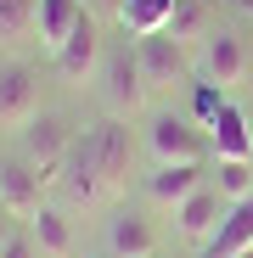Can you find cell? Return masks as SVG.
I'll return each instance as SVG.
<instances>
[{
    "mask_svg": "<svg viewBox=\"0 0 253 258\" xmlns=\"http://www.w3.org/2000/svg\"><path fill=\"white\" fill-rule=\"evenodd\" d=\"M141 152L152 157V168H163V163H214L208 129L191 112H152L146 129H141Z\"/></svg>",
    "mask_w": 253,
    "mask_h": 258,
    "instance_id": "obj_1",
    "label": "cell"
},
{
    "mask_svg": "<svg viewBox=\"0 0 253 258\" xmlns=\"http://www.w3.org/2000/svg\"><path fill=\"white\" fill-rule=\"evenodd\" d=\"M96 96H102V107H107V118L113 123H130V118H141L146 112V73H141V56H135V45H118V51H107V62H102V79H96Z\"/></svg>",
    "mask_w": 253,
    "mask_h": 258,
    "instance_id": "obj_2",
    "label": "cell"
},
{
    "mask_svg": "<svg viewBox=\"0 0 253 258\" xmlns=\"http://www.w3.org/2000/svg\"><path fill=\"white\" fill-rule=\"evenodd\" d=\"M191 73H197V84H214L220 96H236L247 84V39L236 28H214L191 51Z\"/></svg>",
    "mask_w": 253,
    "mask_h": 258,
    "instance_id": "obj_3",
    "label": "cell"
},
{
    "mask_svg": "<svg viewBox=\"0 0 253 258\" xmlns=\"http://www.w3.org/2000/svg\"><path fill=\"white\" fill-rule=\"evenodd\" d=\"M73 141H79V135H73V123H68L62 112H34V118L17 129V157L34 163L39 174H45V185H57V168H62V157H68Z\"/></svg>",
    "mask_w": 253,
    "mask_h": 258,
    "instance_id": "obj_4",
    "label": "cell"
},
{
    "mask_svg": "<svg viewBox=\"0 0 253 258\" xmlns=\"http://www.w3.org/2000/svg\"><path fill=\"white\" fill-rule=\"evenodd\" d=\"M102 62H107V39H102V17L96 12H84L79 28L68 34V45L51 56L57 79L68 84V90H84V84H96L102 79Z\"/></svg>",
    "mask_w": 253,
    "mask_h": 258,
    "instance_id": "obj_5",
    "label": "cell"
},
{
    "mask_svg": "<svg viewBox=\"0 0 253 258\" xmlns=\"http://www.w3.org/2000/svg\"><path fill=\"white\" fill-rule=\"evenodd\" d=\"M158 247H163V236L141 208H113L107 213V225H102V252L107 258H158Z\"/></svg>",
    "mask_w": 253,
    "mask_h": 258,
    "instance_id": "obj_6",
    "label": "cell"
},
{
    "mask_svg": "<svg viewBox=\"0 0 253 258\" xmlns=\"http://www.w3.org/2000/svg\"><path fill=\"white\" fill-rule=\"evenodd\" d=\"M39 208H45V174L23 157H0V213L28 225Z\"/></svg>",
    "mask_w": 253,
    "mask_h": 258,
    "instance_id": "obj_7",
    "label": "cell"
},
{
    "mask_svg": "<svg viewBox=\"0 0 253 258\" xmlns=\"http://www.w3.org/2000/svg\"><path fill=\"white\" fill-rule=\"evenodd\" d=\"M34 112H45V107H39V73L28 62L6 56V62H0V129L17 135Z\"/></svg>",
    "mask_w": 253,
    "mask_h": 258,
    "instance_id": "obj_8",
    "label": "cell"
},
{
    "mask_svg": "<svg viewBox=\"0 0 253 258\" xmlns=\"http://www.w3.org/2000/svg\"><path fill=\"white\" fill-rule=\"evenodd\" d=\"M208 146H214V163H253V118L236 96H225L220 112L208 118Z\"/></svg>",
    "mask_w": 253,
    "mask_h": 258,
    "instance_id": "obj_9",
    "label": "cell"
},
{
    "mask_svg": "<svg viewBox=\"0 0 253 258\" xmlns=\"http://www.w3.org/2000/svg\"><path fill=\"white\" fill-rule=\"evenodd\" d=\"M225 197H220V185L214 180H208V185H197L180 208H175V236L180 241H191V247H208V241H214V230L225 225Z\"/></svg>",
    "mask_w": 253,
    "mask_h": 258,
    "instance_id": "obj_10",
    "label": "cell"
},
{
    "mask_svg": "<svg viewBox=\"0 0 253 258\" xmlns=\"http://www.w3.org/2000/svg\"><path fill=\"white\" fill-rule=\"evenodd\" d=\"M135 56H141V73H146V90H175V84H186L191 73V51H180L169 34H146L135 39Z\"/></svg>",
    "mask_w": 253,
    "mask_h": 258,
    "instance_id": "obj_11",
    "label": "cell"
},
{
    "mask_svg": "<svg viewBox=\"0 0 253 258\" xmlns=\"http://www.w3.org/2000/svg\"><path fill=\"white\" fill-rule=\"evenodd\" d=\"M197 185H208V163H163L152 174H141V197L163 213H175Z\"/></svg>",
    "mask_w": 253,
    "mask_h": 258,
    "instance_id": "obj_12",
    "label": "cell"
},
{
    "mask_svg": "<svg viewBox=\"0 0 253 258\" xmlns=\"http://www.w3.org/2000/svg\"><path fill=\"white\" fill-rule=\"evenodd\" d=\"M57 185L68 191V202H96V197L107 191V185H102V168H96V129L68 146V157H62V168H57Z\"/></svg>",
    "mask_w": 253,
    "mask_h": 258,
    "instance_id": "obj_13",
    "label": "cell"
},
{
    "mask_svg": "<svg viewBox=\"0 0 253 258\" xmlns=\"http://www.w3.org/2000/svg\"><path fill=\"white\" fill-rule=\"evenodd\" d=\"M23 230H28V241L39 247V258H79V236H73V219H68L62 202H45Z\"/></svg>",
    "mask_w": 253,
    "mask_h": 258,
    "instance_id": "obj_14",
    "label": "cell"
},
{
    "mask_svg": "<svg viewBox=\"0 0 253 258\" xmlns=\"http://www.w3.org/2000/svg\"><path fill=\"white\" fill-rule=\"evenodd\" d=\"M84 12H90L84 0H34V45L45 51V56H57L68 45V34L79 28Z\"/></svg>",
    "mask_w": 253,
    "mask_h": 258,
    "instance_id": "obj_15",
    "label": "cell"
},
{
    "mask_svg": "<svg viewBox=\"0 0 253 258\" xmlns=\"http://www.w3.org/2000/svg\"><path fill=\"white\" fill-rule=\"evenodd\" d=\"M130 163H135L130 123L96 129V168H102V185H107V191H124V185H130Z\"/></svg>",
    "mask_w": 253,
    "mask_h": 258,
    "instance_id": "obj_16",
    "label": "cell"
},
{
    "mask_svg": "<svg viewBox=\"0 0 253 258\" xmlns=\"http://www.w3.org/2000/svg\"><path fill=\"white\" fill-rule=\"evenodd\" d=\"M253 252V197L247 202H231L225 208V225L214 230V241L197 247V258H242Z\"/></svg>",
    "mask_w": 253,
    "mask_h": 258,
    "instance_id": "obj_17",
    "label": "cell"
},
{
    "mask_svg": "<svg viewBox=\"0 0 253 258\" xmlns=\"http://www.w3.org/2000/svg\"><path fill=\"white\" fill-rule=\"evenodd\" d=\"M175 6H180V0H124V6H118V23H124L130 39H146V34H163V28H169Z\"/></svg>",
    "mask_w": 253,
    "mask_h": 258,
    "instance_id": "obj_18",
    "label": "cell"
},
{
    "mask_svg": "<svg viewBox=\"0 0 253 258\" xmlns=\"http://www.w3.org/2000/svg\"><path fill=\"white\" fill-rule=\"evenodd\" d=\"M214 28H220V23L208 17V6H203V0H180V6H175V17H169V28H163V34L175 39L180 51H197V45H203V39L214 34Z\"/></svg>",
    "mask_w": 253,
    "mask_h": 258,
    "instance_id": "obj_19",
    "label": "cell"
},
{
    "mask_svg": "<svg viewBox=\"0 0 253 258\" xmlns=\"http://www.w3.org/2000/svg\"><path fill=\"white\" fill-rule=\"evenodd\" d=\"M208 180L220 185L225 202H247V197H253V163H214Z\"/></svg>",
    "mask_w": 253,
    "mask_h": 258,
    "instance_id": "obj_20",
    "label": "cell"
},
{
    "mask_svg": "<svg viewBox=\"0 0 253 258\" xmlns=\"http://www.w3.org/2000/svg\"><path fill=\"white\" fill-rule=\"evenodd\" d=\"M0 258H39V247L28 241V230H12L6 241H0Z\"/></svg>",
    "mask_w": 253,
    "mask_h": 258,
    "instance_id": "obj_21",
    "label": "cell"
},
{
    "mask_svg": "<svg viewBox=\"0 0 253 258\" xmlns=\"http://www.w3.org/2000/svg\"><path fill=\"white\" fill-rule=\"evenodd\" d=\"M84 6H107V12H118V6H124V0H84Z\"/></svg>",
    "mask_w": 253,
    "mask_h": 258,
    "instance_id": "obj_22",
    "label": "cell"
},
{
    "mask_svg": "<svg viewBox=\"0 0 253 258\" xmlns=\"http://www.w3.org/2000/svg\"><path fill=\"white\" fill-rule=\"evenodd\" d=\"M6 236H12V225H6V213H0V241H6Z\"/></svg>",
    "mask_w": 253,
    "mask_h": 258,
    "instance_id": "obj_23",
    "label": "cell"
},
{
    "mask_svg": "<svg viewBox=\"0 0 253 258\" xmlns=\"http://www.w3.org/2000/svg\"><path fill=\"white\" fill-rule=\"evenodd\" d=\"M242 258H253V252H242Z\"/></svg>",
    "mask_w": 253,
    "mask_h": 258,
    "instance_id": "obj_24",
    "label": "cell"
}]
</instances>
